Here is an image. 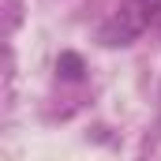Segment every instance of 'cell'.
<instances>
[{"mask_svg":"<svg viewBox=\"0 0 161 161\" xmlns=\"http://www.w3.org/2000/svg\"><path fill=\"white\" fill-rule=\"evenodd\" d=\"M60 68H64V75H68V79H79V75H82V60H79V56H71V53H64V56H60Z\"/></svg>","mask_w":161,"mask_h":161,"instance_id":"cell-2","label":"cell"},{"mask_svg":"<svg viewBox=\"0 0 161 161\" xmlns=\"http://www.w3.org/2000/svg\"><path fill=\"white\" fill-rule=\"evenodd\" d=\"M154 19H158L154 0H124V4H116V8L105 15V23L97 26V41L109 45V49H116V45H131V41L139 38Z\"/></svg>","mask_w":161,"mask_h":161,"instance_id":"cell-1","label":"cell"},{"mask_svg":"<svg viewBox=\"0 0 161 161\" xmlns=\"http://www.w3.org/2000/svg\"><path fill=\"white\" fill-rule=\"evenodd\" d=\"M158 23H161V15H158Z\"/></svg>","mask_w":161,"mask_h":161,"instance_id":"cell-3","label":"cell"}]
</instances>
